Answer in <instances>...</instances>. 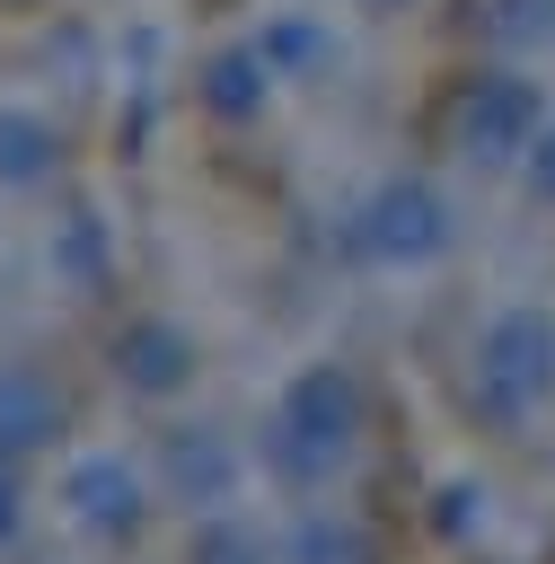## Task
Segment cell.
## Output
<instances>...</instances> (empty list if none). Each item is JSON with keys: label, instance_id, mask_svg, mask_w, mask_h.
Wrapping results in <instances>:
<instances>
[{"label": "cell", "instance_id": "obj_1", "mask_svg": "<svg viewBox=\"0 0 555 564\" xmlns=\"http://www.w3.org/2000/svg\"><path fill=\"white\" fill-rule=\"evenodd\" d=\"M0 529H9V494H0Z\"/></svg>", "mask_w": 555, "mask_h": 564}]
</instances>
